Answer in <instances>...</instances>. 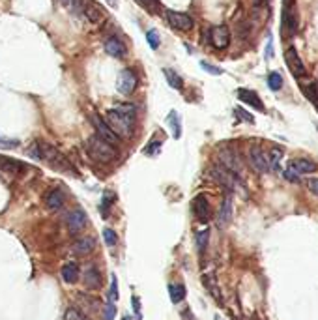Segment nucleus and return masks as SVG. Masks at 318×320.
<instances>
[{
    "label": "nucleus",
    "mask_w": 318,
    "mask_h": 320,
    "mask_svg": "<svg viewBox=\"0 0 318 320\" xmlns=\"http://www.w3.org/2000/svg\"><path fill=\"white\" fill-rule=\"evenodd\" d=\"M135 116H137V109L135 105H120L114 109H109L105 112V124L109 126L112 133L120 139V137H131L135 130Z\"/></svg>",
    "instance_id": "nucleus-1"
},
{
    "label": "nucleus",
    "mask_w": 318,
    "mask_h": 320,
    "mask_svg": "<svg viewBox=\"0 0 318 320\" xmlns=\"http://www.w3.org/2000/svg\"><path fill=\"white\" fill-rule=\"evenodd\" d=\"M86 150H88V155H90L94 161H98V163H112V161L118 159L116 146L107 141H103V139L98 135H94L88 139V142H86Z\"/></svg>",
    "instance_id": "nucleus-2"
},
{
    "label": "nucleus",
    "mask_w": 318,
    "mask_h": 320,
    "mask_svg": "<svg viewBox=\"0 0 318 320\" xmlns=\"http://www.w3.org/2000/svg\"><path fill=\"white\" fill-rule=\"evenodd\" d=\"M37 152H39V161H45L47 165L60 169V171H71V165L67 163L66 157L55 146H51L43 141H37Z\"/></svg>",
    "instance_id": "nucleus-3"
},
{
    "label": "nucleus",
    "mask_w": 318,
    "mask_h": 320,
    "mask_svg": "<svg viewBox=\"0 0 318 320\" xmlns=\"http://www.w3.org/2000/svg\"><path fill=\"white\" fill-rule=\"evenodd\" d=\"M210 176H212V178H214L219 185L226 187L228 191L238 189L240 185H242L238 174L230 173V171H228V169H225L223 165H214V167H212V169H210Z\"/></svg>",
    "instance_id": "nucleus-4"
},
{
    "label": "nucleus",
    "mask_w": 318,
    "mask_h": 320,
    "mask_svg": "<svg viewBox=\"0 0 318 320\" xmlns=\"http://www.w3.org/2000/svg\"><path fill=\"white\" fill-rule=\"evenodd\" d=\"M135 88H137V75H135V71L133 69H122L116 79L118 94L129 96V94H133Z\"/></svg>",
    "instance_id": "nucleus-5"
},
{
    "label": "nucleus",
    "mask_w": 318,
    "mask_h": 320,
    "mask_svg": "<svg viewBox=\"0 0 318 320\" xmlns=\"http://www.w3.org/2000/svg\"><path fill=\"white\" fill-rule=\"evenodd\" d=\"M219 165H223L225 169H228L230 173L234 174H242V163H240V157L234 154L230 148H221L219 150Z\"/></svg>",
    "instance_id": "nucleus-6"
},
{
    "label": "nucleus",
    "mask_w": 318,
    "mask_h": 320,
    "mask_svg": "<svg viewBox=\"0 0 318 320\" xmlns=\"http://www.w3.org/2000/svg\"><path fill=\"white\" fill-rule=\"evenodd\" d=\"M167 21H169V25L172 28H176V30H184V32H189L195 23H193V19L187 15V13H180V12H172L169 10L167 12Z\"/></svg>",
    "instance_id": "nucleus-7"
},
{
    "label": "nucleus",
    "mask_w": 318,
    "mask_h": 320,
    "mask_svg": "<svg viewBox=\"0 0 318 320\" xmlns=\"http://www.w3.org/2000/svg\"><path fill=\"white\" fill-rule=\"evenodd\" d=\"M77 302L81 303V309L85 314H88V316H96V314L99 313V309H101V302H99V298H96V296L92 294H85V292H79L77 294Z\"/></svg>",
    "instance_id": "nucleus-8"
},
{
    "label": "nucleus",
    "mask_w": 318,
    "mask_h": 320,
    "mask_svg": "<svg viewBox=\"0 0 318 320\" xmlns=\"http://www.w3.org/2000/svg\"><path fill=\"white\" fill-rule=\"evenodd\" d=\"M83 283L88 290H99L101 285H103V277H101V271L98 270V266L88 264L83 271Z\"/></svg>",
    "instance_id": "nucleus-9"
},
{
    "label": "nucleus",
    "mask_w": 318,
    "mask_h": 320,
    "mask_svg": "<svg viewBox=\"0 0 318 320\" xmlns=\"http://www.w3.org/2000/svg\"><path fill=\"white\" fill-rule=\"evenodd\" d=\"M249 163H251V167L257 173H268L269 171L268 155L260 146H251V150H249Z\"/></svg>",
    "instance_id": "nucleus-10"
},
{
    "label": "nucleus",
    "mask_w": 318,
    "mask_h": 320,
    "mask_svg": "<svg viewBox=\"0 0 318 320\" xmlns=\"http://www.w3.org/2000/svg\"><path fill=\"white\" fill-rule=\"evenodd\" d=\"M285 60H287L288 69H290L292 75H296L298 79L305 75V66H303V62H301L298 51L294 49V47H288V49L285 51Z\"/></svg>",
    "instance_id": "nucleus-11"
},
{
    "label": "nucleus",
    "mask_w": 318,
    "mask_h": 320,
    "mask_svg": "<svg viewBox=\"0 0 318 320\" xmlns=\"http://www.w3.org/2000/svg\"><path fill=\"white\" fill-rule=\"evenodd\" d=\"M83 15L86 17L88 23H92V25H99V23L105 19V10L99 6L98 2H94V0H86L85 8H83Z\"/></svg>",
    "instance_id": "nucleus-12"
},
{
    "label": "nucleus",
    "mask_w": 318,
    "mask_h": 320,
    "mask_svg": "<svg viewBox=\"0 0 318 320\" xmlns=\"http://www.w3.org/2000/svg\"><path fill=\"white\" fill-rule=\"evenodd\" d=\"M210 39H212V45H214L215 49H226L228 44H230V30H228V26L221 25L212 28Z\"/></svg>",
    "instance_id": "nucleus-13"
},
{
    "label": "nucleus",
    "mask_w": 318,
    "mask_h": 320,
    "mask_svg": "<svg viewBox=\"0 0 318 320\" xmlns=\"http://www.w3.org/2000/svg\"><path fill=\"white\" fill-rule=\"evenodd\" d=\"M92 124H94V128H96V133H98V137H101L103 141L110 142V144H114L116 146L118 144V137L112 133V130H110L109 126L105 124L103 118H99L96 112L92 114Z\"/></svg>",
    "instance_id": "nucleus-14"
},
{
    "label": "nucleus",
    "mask_w": 318,
    "mask_h": 320,
    "mask_svg": "<svg viewBox=\"0 0 318 320\" xmlns=\"http://www.w3.org/2000/svg\"><path fill=\"white\" fill-rule=\"evenodd\" d=\"M66 223H67V228H69V232L77 234V232H81V230H83L86 225H88V217H86V214L83 212V210L77 208V210H73V212H71L69 216H67Z\"/></svg>",
    "instance_id": "nucleus-15"
},
{
    "label": "nucleus",
    "mask_w": 318,
    "mask_h": 320,
    "mask_svg": "<svg viewBox=\"0 0 318 320\" xmlns=\"http://www.w3.org/2000/svg\"><path fill=\"white\" fill-rule=\"evenodd\" d=\"M283 28L287 34H296L298 30V17H296V10L290 2L285 4L283 8Z\"/></svg>",
    "instance_id": "nucleus-16"
},
{
    "label": "nucleus",
    "mask_w": 318,
    "mask_h": 320,
    "mask_svg": "<svg viewBox=\"0 0 318 320\" xmlns=\"http://www.w3.org/2000/svg\"><path fill=\"white\" fill-rule=\"evenodd\" d=\"M193 214L202 223L210 219V203L208 198H206V195H196L193 198Z\"/></svg>",
    "instance_id": "nucleus-17"
},
{
    "label": "nucleus",
    "mask_w": 318,
    "mask_h": 320,
    "mask_svg": "<svg viewBox=\"0 0 318 320\" xmlns=\"http://www.w3.org/2000/svg\"><path fill=\"white\" fill-rule=\"evenodd\" d=\"M105 53L110 56H114V58H122L126 53H128V49H126V44H124L120 37L116 36H110L105 39Z\"/></svg>",
    "instance_id": "nucleus-18"
},
{
    "label": "nucleus",
    "mask_w": 318,
    "mask_h": 320,
    "mask_svg": "<svg viewBox=\"0 0 318 320\" xmlns=\"http://www.w3.org/2000/svg\"><path fill=\"white\" fill-rule=\"evenodd\" d=\"M94 249H96V240H94L92 236H83V238H79V240L71 246V251H73L75 257H86V255H90Z\"/></svg>",
    "instance_id": "nucleus-19"
},
{
    "label": "nucleus",
    "mask_w": 318,
    "mask_h": 320,
    "mask_svg": "<svg viewBox=\"0 0 318 320\" xmlns=\"http://www.w3.org/2000/svg\"><path fill=\"white\" fill-rule=\"evenodd\" d=\"M288 171H292V173L298 174V176H301V174H309V173H314V171H316V163L311 159H303V157H300V159H292L290 163H288Z\"/></svg>",
    "instance_id": "nucleus-20"
},
{
    "label": "nucleus",
    "mask_w": 318,
    "mask_h": 320,
    "mask_svg": "<svg viewBox=\"0 0 318 320\" xmlns=\"http://www.w3.org/2000/svg\"><path fill=\"white\" fill-rule=\"evenodd\" d=\"M232 219V197L228 195V197L223 198V203H221V208H219V214H217V227L225 228L228 223Z\"/></svg>",
    "instance_id": "nucleus-21"
},
{
    "label": "nucleus",
    "mask_w": 318,
    "mask_h": 320,
    "mask_svg": "<svg viewBox=\"0 0 318 320\" xmlns=\"http://www.w3.org/2000/svg\"><path fill=\"white\" fill-rule=\"evenodd\" d=\"M238 98L242 103H247V105H251V107H255L257 111H266L264 109V103H262V99L258 98V94L257 92H253V90H249V88H240L238 90Z\"/></svg>",
    "instance_id": "nucleus-22"
},
{
    "label": "nucleus",
    "mask_w": 318,
    "mask_h": 320,
    "mask_svg": "<svg viewBox=\"0 0 318 320\" xmlns=\"http://www.w3.org/2000/svg\"><path fill=\"white\" fill-rule=\"evenodd\" d=\"M64 193H62L58 187L56 189H51L47 195H45V204H47V208L53 210V212H56V210H60L62 206H64Z\"/></svg>",
    "instance_id": "nucleus-23"
},
{
    "label": "nucleus",
    "mask_w": 318,
    "mask_h": 320,
    "mask_svg": "<svg viewBox=\"0 0 318 320\" xmlns=\"http://www.w3.org/2000/svg\"><path fill=\"white\" fill-rule=\"evenodd\" d=\"M79 275H81V268L77 262H67V264L62 266V279H64L66 283L69 285L77 283Z\"/></svg>",
    "instance_id": "nucleus-24"
},
{
    "label": "nucleus",
    "mask_w": 318,
    "mask_h": 320,
    "mask_svg": "<svg viewBox=\"0 0 318 320\" xmlns=\"http://www.w3.org/2000/svg\"><path fill=\"white\" fill-rule=\"evenodd\" d=\"M0 169L8 173H21V171H25V165L21 161L10 159V157H0Z\"/></svg>",
    "instance_id": "nucleus-25"
},
{
    "label": "nucleus",
    "mask_w": 318,
    "mask_h": 320,
    "mask_svg": "<svg viewBox=\"0 0 318 320\" xmlns=\"http://www.w3.org/2000/svg\"><path fill=\"white\" fill-rule=\"evenodd\" d=\"M167 126L171 128L172 137H174V139H180V135H182V126H180V118H178L176 111L169 112V116H167Z\"/></svg>",
    "instance_id": "nucleus-26"
},
{
    "label": "nucleus",
    "mask_w": 318,
    "mask_h": 320,
    "mask_svg": "<svg viewBox=\"0 0 318 320\" xmlns=\"http://www.w3.org/2000/svg\"><path fill=\"white\" fill-rule=\"evenodd\" d=\"M169 296L174 303H180L185 298V287L182 283H171L169 285Z\"/></svg>",
    "instance_id": "nucleus-27"
},
{
    "label": "nucleus",
    "mask_w": 318,
    "mask_h": 320,
    "mask_svg": "<svg viewBox=\"0 0 318 320\" xmlns=\"http://www.w3.org/2000/svg\"><path fill=\"white\" fill-rule=\"evenodd\" d=\"M163 75H165L167 83L171 85V88H174V90H182L184 81H182V77H180L174 69H163Z\"/></svg>",
    "instance_id": "nucleus-28"
},
{
    "label": "nucleus",
    "mask_w": 318,
    "mask_h": 320,
    "mask_svg": "<svg viewBox=\"0 0 318 320\" xmlns=\"http://www.w3.org/2000/svg\"><path fill=\"white\" fill-rule=\"evenodd\" d=\"M281 157H283L281 148H271V152L268 155L269 171H281Z\"/></svg>",
    "instance_id": "nucleus-29"
},
{
    "label": "nucleus",
    "mask_w": 318,
    "mask_h": 320,
    "mask_svg": "<svg viewBox=\"0 0 318 320\" xmlns=\"http://www.w3.org/2000/svg\"><path fill=\"white\" fill-rule=\"evenodd\" d=\"M208 238H210V230H208V228H204V230H201V232H196L195 244H196V249H198V253H201V255L206 251V246H208Z\"/></svg>",
    "instance_id": "nucleus-30"
},
{
    "label": "nucleus",
    "mask_w": 318,
    "mask_h": 320,
    "mask_svg": "<svg viewBox=\"0 0 318 320\" xmlns=\"http://www.w3.org/2000/svg\"><path fill=\"white\" fill-rule=\"evenodd\" d=\"M303 96H305V98L309 99L311 103L316 105L318 103V83H314V81H312V83L305 85V87H303Z\"/></svg>",
    "instance_id": "nucleus-31"
},
{
    "label": "nucleus",
    "mask_w": 318,
    "mask_h": 320,
    "mask_svg": "<svg viewBox=\"0 0 318 320\" xmlns=\"http://www.w3.org/2000/svg\"><path fill=\"white\" fill-rule=\"evenodd\" d=\"M64 320H92L88 314H85L81 309L77 307H69L66 309V314H64Z\"/></svg>",
    "instance_id": "nucleus-32"
},
{
    "label": "nucleus",
    "mask_w": 318,
    "mask_h": 320,
    "mask_svg": "<svg viewBox=\"0 0 318 320\" xmlns=\"http://www.w3.org/2000/svg\"><path fill=\"white\" fill-rule=\"evenodd\" d=\"M268 87L273 90V92H277V90H281L283 87V77L279 71H271V73L268 75Z\"/></svg>",
    "instance_id": "nucleus-33"
},
{
    "label": "nucleus",
    "mask_w": 318,
    "mask_h": 320,
    "mask_svg": "<svg viewBox=\"0 0 318 320\" xmlns=\"http://www.w3.org/2000/svg\"><path fill=\"white\" fill-rule=\"evenodd\" d=\"M146 42H148V45H150V49L152 51H157L159 49V45H161V39H159V34H157V30H148L146 32Z\"/></svg>",
    "instance_id": "nucleus-34"
},
{
    "label": "nucleus",
    "mask_w": 318,
    "mask_h": 320,
    "mask_svg": "<svg viewBox=\"0 0 318 320\" xmlns=\"http://www.w3.org/2000/svg\"><path fill=\"white\" fill-rule=\"evenodd\" d=\"M103 240H105V244L109 247H114L118 244V236H116V232L112 230V228H105L103 230Z\"/></svg>",
    "instance_id": "nucleus-35"
},
{
    "label": "nucleus",
    "mask_w": 318,
    "mask_h": 320,
    "mask_svg": "<svg viewBox=\"0 0 318 320\" xmlns=\"http://www.w3.org/2000/svg\"><path fill=\"white\" fill-rule=\"evenodd\" d=\"M139 6H142L146 12H150V13H155L159 10V2L157 0H135Z\"/></svg>",
    "instance_id": "nucleus-36"
},
{
    "label": "nucleus",
    "mask_w": 318,
    "mask_h": 320,
    "mask_svg": "<svg viewBox=\"0 0 318 320\" xmlns=\"http://www.w3.org/2000/svg\"><path fill=\"white\" fill-rule=\"evenodd\" d=\"M116 316V305L112 302H107V305L103 307V320H114Z\"/></svg>",
    "instance_id": "nucleus-37"
},
{
    "label": "nucleus",
    "mask_w": 318,
    "mask_h": 320,
    "mask_svg": "<svg viewBox=\"0 0 318 320\" xmlns=\"http://www.w3.org/2000/svg\"><path fill=\"white\" fill-rule=\"evenodd\" d=\"M234 114H236L240 120H244V122L255 124V116H253V114H249V112L245 111V109H242V107H236V109H234Z\"/></svg>",
    "instance_id": "nucleus-38"
},
{
    "label": "nucleus",
    "mask_w": 318,
    "mask_h": 320,
    "mask_svg": "<svg viewBox=\"0 0 318 320\" xmlns=\"http://www.w3.org/2000/svg\"><path fill=\"white\" fill-rule=\"evenodd\" d=\"M19 146V139H8V137H0V148L4 150H12Z\"/></svg>",
    "instance_id": "nucleus-39"
},
{
    "label": "nucleus",
    "mask_w": 318,
    "mask_h": 320,
    "mask_svg": "<svg viewBox=\"0 0 318 320\" xmlns=\"http://www.w3.org/2000/svg\"><path fill=\"white\" fill-rule=\"evenodd\" d=\"M109 298H110V302H114V300H118V283H116V277H114V275L110 277V290H109Z\"/></svg>",
    "instance_id": "nucleus-40"
},
{
    "label": "nucleus",
    "mask_w": 318,
    "mask_h": 320,
    "mask_svg": "<svg viewBox=\"0 0 318 320\" xmlns=\"http://www.w3.org/2000/svg\"><path fill=\"white\" fill-rule=\"evenodd\" d=\"M201 68L204 69V71L212 73V75H221V73H223V69L217 68V66H212V64H208V62H201Z\"/></svg>",
    "instance_id": "nucleus-41"
},
{
    "label": "nucleus",
    "mask_w": 318,
    "mask_h": 320,
    "mask_svg": "<svg viewBox=\"0 0 318 320\" xmlns=\"http://www.w3.org/2000/svg\"><path fill=\"white\" fill-rule=\"evenodd\" d=\"M307 187H309V191H311V193L318 195V178H309V180H307Z\"/></svg>",
    "instance_id": "nucleus-42"
},
{
    "label": "nucleus",
    "mask_w": 318,
    "mask_h": 320,
    "mask_svg": "<svg viewBox=\"0 0 318 320\" xmlns=\"http://www.w3.org/2000/svg\"><path fill=\"white\" fill-rule=\"evenodd\" d=\"M159 146H161V142H159V141L150 142V144L146 146V150H144V152H146V154H157V152H159Z\"/></svg>",
    "instance_id": "nucleus-43"
},
{
    "label": "nucleus",
    "mask_w": 318,
    "mask_h": 320,
    "mask_svg": "<svg viewBox=\"0 0 318 320\" xmlns=\"http://www.w3.org/2000/svg\"><path fill=\"white\" fill-rule=\"evenodd\" d=\"M285 178L287 180H290V182H298V180H300V176H298V174H294L292 171H285Z\"/></svg>",
    "instance_id": "nucleus-44"
},
{
    "label": "nucleus",
    "mask_w": 318,
    "mask_h": 320,
    "mask_svg": "<svg viewBox=\"0 0 318 320\" xmlns=\"http://www.w3.org/2000/svg\"><path fill=\"white\" fill-rule=\"evenodd\" d=\"M133 309L135 313H137V318H141V305H139V298H135V296H133Z\"/></svg>",
    "instance_id": "nucleus-45"
},
{
    "label": "nucleus",
    "mask_w": 318,
    "mask_h": 320,
    "mask_svg": "<svg viewBox=\"0 0 318 320\" xmlns=\"http://www.w3.org/2000/svg\"><path fill=\"white\" fill-rule=\"evenodd\" d=\"M271 55H273V44H271V39H269V42H268V51H266V56L269 58Z\"/></svg>",
    "instance_id": "nucleus-46"
},
{
    "label": "nucleus",
    "mask_w": 318,
    "mask_h": 320,
    "mask_svg": "<svg viewBox=\"0 0 318 320\" xmlns=\"http://www.w3.org/2000/svg\"><path fill=\"white\" fill-rule=\"evenodd\" d=\"M107 4H109L110 8H118V0H107Z\"/></svg>",
    "instance_id": "nucleus-47"
},
{
    "label": "nucleus",
    "mask_w": 318,
    "mask_h": 320,
    "mask_svg": "<svg viewBox=\"0 0 318 320\" xmlns=\"http://www.w3.org/2000/svg\"><path fill=\"white\" fill-rule=\"evenodd\" d=\"M122 320H133V318H131V316H128V314H126V316H122Z\"/></svg>",
    "instance_id": "nucleus-48"
},
{
    "label": "nucleus",
    "mask_w": 318,
    "mask_h": 320,
    "mask_svg": "<svg viewBox=\"0 0 318 320\" xmlns=\"http://www.w3.org/2000/svg\"><path fill=\"white\" fill-rule=\"evenodd\" d=\"M60 2H64V4H69V2H71V0H60Z\"/></svg>",
    "instance_id": "nucleus-49"
},
{
    "label": "nucleus",
    "mask_w": 318,
    "mask_h": 320,
    "mask_svg": "<svg viewBox=\"0 0 318 320\" xmlns=\"http://www.w3.org/2000/svg\"><path fill=\"white\" fill-rule=\"evenodd\" d=\"M316 109H318V103H316Z\"/></svg>",
    "instance_id": "nucleus-50"
}]
</instances>
